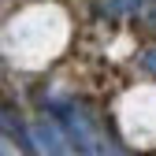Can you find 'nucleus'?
I'll return each mask as SVG.
<instances>
[{"mask_svg":"<svg viewBox=\"0 0 156 156\" xmlns=\"http://www.w3.org/2000/svg\"><path fill=\"white\" fill-rule=\"evenodd\" d=\"M34 134H37V145L45 149V156H71V145L60 138V130H56L52 123H37Z\"/></svg>","mask_w":156,"mask_h":156,"instance_id":"obj_1","label":"nucleus"},{"mask_svg":"<svg viewBox=\"0 0 156 156\" xmlns=\"http://www.w3.org/2000/svg\"><path fill=\"white\" fill-rule=\"evenodd\" d=\"M141 19H145V23H149V26L156 30V0H152V4H149V8L141 11Z\"/></svg>","mask_w":156,"mask_h":156,"instance_id":"obj_4","label":"nucleus"},{"mask_svg":"<svg viewBox=\"0 0 156 156\" xmlns=\"http://www.w3.org/2000/svg\"><path fill=\"white\" fill-rule=\"evenodd\" d=\"M141 67H145L149 74H156V48H149V52L141 56Z\"/></svg>","mask_w":156,"mask_h":156,"instance_id":"obj_3","label":"nucleus"},{"mask_svg":"<svg viewBox=\"0 0 156 156\" xmlns=\"http://www.w3.org/2000/svg\"><path fill=\"white\" fill-rule=\"evenodd\" d=\"M0 156H8V149H4V145H0Z\"/></svg>","mask_w":156,"mask_h":156,"instance_id":"obj_5","label":"nucleus"},{"mask_svg":"<svg viewBox=\"0 0 156 156\" xmlns=\"http://www.w3.org/2000/svg\"><path fill=\"white\" fill-rule=\"evenodd\" d=\"M145 4V0H112V15H119V11H138Z\"/></svg>","mask_w":156,"mask_h":156,"instance_id":"obj_2","label":"nucleus"}]
</instances>
